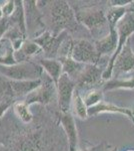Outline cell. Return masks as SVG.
<instances>
[{
	"mask_svg": "<svg viewBox=\"0 0 134 151\" xmlns=\"http://www.w3.org/2000/svg\"><path fill=\"white\" fill-rule=\"evenodd\" d=\"M0 74L11 81H26L42 78L43 69L38 64L32 62H23L12 65L0 64Z\"/></svg>",
	"mask_w": 134,
	"mask_h": 151,
	"instance_id": "1",
	"label": "cell"
},
{
	"mask_svg": "<svg viewBox=\"0 0 134 151\" xmlns=\"http://www.w3.org/2000/svg\"><path fill=\"white\" fill-rule=\"evenodd\" d=\"M117 35H118V47H116L115 52L113 53V57L111 58V60L109 63L107 70L102 75L103 79H108L112 74V70H113V65L115 64V60L119 53L121 52L122 45L126 42L129 35H132L134 32V13L131 11H127L122 18L118 21L117 25Z\"/></svg>",
	"mask_w": 134,
	"mask_h": 151,
	"instance_id": "2",
	"label": "cell"
},
{
	"mask_svg": "<svg viewBox=\"0 0 134 151\" xmlns=\"http://www.w3.org/2000/svg\"><path fill=\"white\" fill-rule=\"evenodd\" d=\"M75 84L76 83L74 82V80L71 79L66 74H62L58 80V83L56 85L58 105H59V108L62 113L69 112L73 99V94L75 92Z\"/></svg>",
	"mask_w": 134,
	"mask_h": 151,
	"instance_id": "3",
	"label": "cell"
},
{
	"mask_svg": "<svg viewBox=\"0 0 134 151\" xmlns=\"http://www.w3.org/2000/svg\"><path fill=\"white\" fill-rule=\"evenodd\" d=\"M70 57L81 64L93 65L99 55L96 50V47H93L89 41L79 40L72 42Z\"/></svg>",
	"mask_w": 134,
	"mask_h": 151,
	"instance_id": "4",
	"label": "cell"
},
{
	"mask_svg": "<svg viewBox=\"0 0 134 151\" xmlns=\"http://www.w3.org/2000/svg\"><path fill=\"white\" fill-rule=\"evenodd\" d=\"M67 37V31L63 30L59 33V35L54 36L50 33V31H45L42 35L33 38V41L37 43L39 47L44 50L46 53V58H51L54 55H56L60 50V47L63 41Z\"/></svg>",
	"mask_w": 134,
	"mask_h": 151,
	"instance_id": "5",
	"label": "cell"
},
{
	"mask_svg": "<svg viewBox=\"0 0 134 151\" xmlns=\"http://www.w3.org/2000/svg\"><path fill=\"white\" fill-rule=\"evenodd\" d=\"M56 92H57V88H56L55 83L50 79L49 81H45L44 83L42 82V85L36 90H34L33 92H31L30 94H28L23 101L27 106L35 103L47 105L54 98Z\"/></svg>",
	"mask_w": 134,
	"mask_h": 151,
	"instance_id": "6",
	"label": "cell"
},
{
	"mask_svg": "<svg viewBox=\"0 0 134 151\" xmlns=\"http://www.w3.org/2000/svg\"><path fill=\"white\" fill-rule=\"evenodd\" d=\"M60 122L64 129L67 136L68 145H69L70 151H76L78 146V135H77V129L75 125V121L72 114L70 112L62 113L60 117Z\"/></svg>",
	"mask_w": 134,
	"mask_h": 151,
	"instance_id": "7",
	"label": "cell"
},
{
	"mask_svg": "<svg viewBox=\"0 0 134 151\" xmlns=\"http://www.w3.org/2000/svg\"><path fill=\"white\" fill-rule=\"evenodd\" d=\"M76 18L90 30L96 29L99 25H102L105 21L103 12L101 10H96V9L80 10L76 13Z\"/></svg>",
	"mask_w": 134,
	"mask_h": 151,
	"instance_id": "8",
	"label": "cell"
},
{
	"mask_svg": "<svg viewBox=\"0 0 134 151\" xmlns=\"http://www.w3.org/2000/svg\"><path fill=\"white\" fill-rule=\"evenodd\" d=\"M55 3L51 6V15L56 27L59 28L63 24H67L71 21L73 13L65 2L56 1Z\"/></svg>",
	"mask_w": 134,
	"mask_h": 151,
	"instance_id": "9",
	"label": "cell"
},
{
	"mask_svg": "<svg viewBox=\"0 0 134 151\" xmlns=\"http://www.w3.org/2000/svg\"><path fill=\"white\" fill-rule=\"evenodd\" d=\"M37 64L42 68L44 72H46L48 77L55 83V85H57L60 76L63 74V67L60 60L55 58H42L38 60Z\"/></svg>",
	"mask_w": 134,
	"mask_h": 151,
	"instance_id": "10",
	"label": "cell"
},
{
	"mask_svg": "<svg viewBox=\"0 0 134 151\" xmlns=\"http://www.w3.org/2000/svg\"><path fill=\"white\" fill-rule=\"evenodd\" d=\"M42 78L37 80H26V81H11L10 87L15 96L26 97L42 85Z\"/></svg>",
	"mask_w": 134,
	"mask_h": 151,
	"instance_id": "11",
	"label": "cell"
},
{
	"mask_svg": "<svg viewBox=\"0 0 134 151\" xmlns=\"http://www.w3.org/2000/svg\"><path fill=\"white\" fill-rule=\"evenodd\" d=\"M15 10L13 14L9 17V21L12 27H16L20 30L24 37H26V19H25V9H24L23 1H15Z\"/></svg>",
	"mask_w": 134,
	"mask_h": 151,
	"instance_id": "12",
	"label": "cell"
},
{
	"mask_svg": "<svg viewBox=\"0 0 134 151\" xmlns=\"http://www.w3.org/2000/svg\"><path fill=\"white\" fill-rule=\"evenodd\" d=\"M58 60L62 64L63 67V74L69 76L71 79H76L79 75L83 72L86 65L76 62L71 57H59Z\"/></svg>",
	"mask_w": 134,
	"mask_h": 151,
	"instance_id": "13",
	"label": "cell"
},
{
	"mask_svg": "<svg viewBox=\"0 0 134 151\" xmlns=\"http://www.w3.org/2000/svg\"><path fill=\"white\" fill-rule=\"evenodd\" d=\"M103 112L121 113V114H124V115L128 116L130 119L134 118L133 112L129 111L128 109L120 108V107H117V106H115V105L105 103V102H103V101H101L100 103L97 104L96 106H93V107H91V108H88V116H93V115H96V114H98V113H103Z\"/></svg>",
	"mask_w": 134,
	"mask_h": 151,
	"instance_id": "14",
	"label": "cell"
},
{
	"mask_svg": "<svg viewBox=\"0 0 134 151\" xmlns=\"http://www.w3.org/2000/svg\"><path fill=\"white\" fill-rule=\"evenodd\" d=\"M99 77L100 73L98 68H96L94 65H86L83 72L77 78V83L80 87H88L94 85Z\"/></svg>",
	"mask_w": 134,
	"mask_h": 151,
	"instance_id": "15",
	"label": "cell"
},
{
	"mask_svg": "<svg viewBox=\"0 0 134 151\" xmlns=\"http://www.w3.org/2000/svg\"><path fill=\"white\" fill-rule=\"evenodd\" d=\"M117 32L114 28H110V33L109 35L105 36L104 38H102L101 40H99L98 42H96V50L98 52V55H100L101 53H107L110 52L112 48L114 47L117 40Z\"/></svg>",
	"mask_w": 134,
	"mask_h": 151,
	"instance_id": "16",
	"label": "cell"
},
{
	"mask_svg": "<svg viewBox=\"0 0 134 151\" xmlns=\"http://www.w3.org/2000/svg\"><path fill=\"white\" fill-rule=\"evenodd\" d=\"M122 52V55H118L115 63V67H117V69L122 72H127L132 69L134 65V57L129 47H127V50H124Z\"/></svg>",
	"mask_w": 134,
	"mask_h": 151,
	"instance_id": "17",
	"label": "cell"
},
{
	"mask_svg": "<svg viewBox=\"0 0 134 151\" xmlns=\"http://www.w3.org/2000/svg\"><path fill=\"white\" fill-rule=\"evenodd\" d=\"M72 105H73V111L75 115L79 117L80 119H86L88 116V108L84 102V99L80 96L79 92L75 90L73 94L72 99Z\"/></svg>",
	"mask_w": 134,
	"mask_h": 151,
	"instance_id": "18",
	"label": "cell"
},
{
	"mask_svg": "<svg viewBox=\"0 0 134 151\" xmlns=\"http://www.w3.org/2000/svg\"><path fill=\"white\" fill-rule=\"evenodd\" d=\"M42 52V48H41L37 43H35L33 40H25L22 45V47L20 48V50L15 52L17 53H20L22 55V63L26 62L25 58H31L35 55H38Z\"/></svg>",
	"mask_w": 134,
	"mask_h": 151,
	"instance_id": "19",
	"label": "cell"
},
{
	"mask_svg": "<svg viewBox=\"0 0 134 151\" xmlns=\"http://www.w3.org/2000/svg\"><path fill=\"white\" fill-rule=\"evenodd\" d=\"M13 109L15 112L16 116L22 121L23 123H30L32 120V114H31L30 110H29V106L26 105L24 101L16 102L13 105Z\"/></svg>",
	"mask_w": 134,
	"mask_h": 151,
	"instance_id": "20",
	"label": "cell"
},
{
	"mask_svg": "<svg viewBox=\"0 0 134 151\" xmlns=\"http://www.w3.org/2000/svg\"><path fill=\"white\" fill-rule=\"evenodd\" d=\"M114 88H126V89H133L134 88V78L130 80H117V81H111L107 83L104 87V90L114 89Z\"/></svg>",
	"mask_w": 134,
	"mask_h": 151,
	"instance_id": "21",
	"label": "cell"
},
{
	"mask_svg": "<svg viewBox=\"0 0 134 151\" xmlns=\"http://www.w3.org/2000/svg\"><path fill=\"white\" fill-rule=\"evenodd\" d=\"M101 97H102V95L100 92H97V91L89 92L84 98V102H85V104H86L87 108H91V107L96 106L97 104L100 103Z\"/></svg>",
	"mask_w": 134,
	"mask_h": 151,
	"instance_id": "22",
	"label": "cell"
},
{
	"mask_svg": "<svg viewBox=\"0 0 134 151\" xmlns=\"http://www.w3.org/2000/svg\"><path fill=\"white\" fill-rule=\"evenodd\" d=\"M16 2L14 0H9L7 1L3 6H2V11H3V16L5 18H9L13 14L14 10H15Z\"/></svg>",
	"mask_w": 134,
	"mask_h": 151,
	"instance_id": "23",
	"label": "cell"
},
{
	"mask_svg": "<svg viewBox=\"0 0 134 151\" xmlns=\"http://www.w3.org/2000/svg\"><path fill=\"white\" fill-rule=\"evenodd\" d=\"M12 27L11 23L9 21V18L3 17L0 19V40H2V37H4V35H6V32Z\"/></svg>",
	"mask_w": 134,
	"mask_h": 151,
	"instance_id": "24",
	"label": "cell"
},
{
	"mask_svg": "<svg viewBox=\"0 0 134 151\" xmlns=\"http://www.w3.org/2000/svg\"><path fill=\"white\" fill-rule=\"evenodd\" d=\"M12 105V101L10 99L7 100H2L0 101V118L6 113L7 110L10 108V106Z\"/></svg>",
	"mask_w": 134,
	"mask_h": 151,
	"instance_id": "25",
	"label": "cell"
},
{
	"mask_svg": "<svg viewBox=\"0 0 134 151\" xmlns=\"http://www.w3.org/2000/svg\"><path fill=\"white\" fill-rule=\"evenodd\" d=\"M4 16H3V11H2V6H0V19H2Z\"/></svg>",
	"mask_w": 134,
	"mask_h": 151,
	"instance_id": "26",
	"label": "cell"
},
{
	"mask_svg": "<svg viewBox=\"0 0 134 151\" xmlns=\"http://www.w3.org/2000/svg\"><path fill=\"white\" fill-rule=\"evenodd\" d=\"M0 151H8L6 147H4L3 145H0Z\"/></svg>",
	"mask_w": 134,
	"mask_h": 151,
	"instance_id": "27",
	"label": "cell"
},
{
	"mask_svg": "<svg viewBox=\"0 0 134 151\" xmlns=\"http://www.w3.org/2000/svg\"><path fill=\"white\" fill-rule=\"evenodd\" d=\"M127 151H134V150H127Z\"/></svg>",
	"mask_w": 134,
	"mask_h": 151,
	"instance_id": "28",
	"label": "cell"
},
{
	"mask_svg": "<svg viewBox=\"0 0 134 151\" xmlns=\"http://www.w3.org/2000/svg\"><path fill=\"white\" fill-rule=\"evenodd\" d=\"M133 115H134V111H133Z\"/></svg>",
	"mask_w": 134,
	"mask_h": 151,
	"instance_id": "29",
	"label": "cell"
},
{
	"mask_svg": "<svg viewBox=\"0 0 134 151\" xmlns=\"http://www.w3.org/2000/svg\"><path fill=\"white\" fill-rule=\"evenodd\" d=\"M133 13H134V12H133Z\"/></svg>",
	"mask_w": 134,
	"mask_h": 151,
	"instance_id": "30",
	"label": "cell"
}]
</instances>
